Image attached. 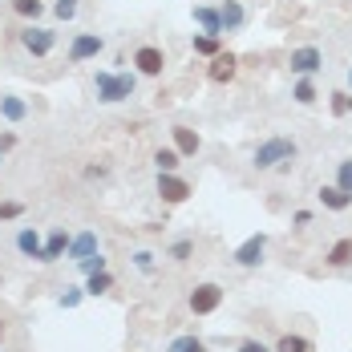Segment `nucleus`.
<instances>
[{"label":"nucleus","mask_w":352,"mask_h":352,"mask_svg":"<svg viewBox=\"0 0 352 352\" xmlns=\"http://www.w3.org/2000/svg\"><path fill=\"white\" fill-rule=\"evenodd\" d=\"M134 89H138V77L134 73H113V69L94 73V94H98L102 106H118V102L134 98Z\"/></svg>","instance_id":"obj_1"},{"label":"nucleus","mask_w":352,"mask_h":352,"mask_svg":"<svg viewBox=\"0 0 352 352\" xmlns=\"http://www.w3.org/2000/svg\"><path fill=\"white\" fill-rule=\"evenodd\" d=\"M296 138H267L255 146V154H251V166L255 170H276V166H283V162H292L296 158Z\"/></svg>","instance_id":"obj_2"},{"label":"nucleus","mask_w":352,"mask_h":352,"mask_svg":"<svg viewBox=\"0 0 352 352\" xmlns=\"http://www.w3.org/2000/svg\"><path fill=\"white\" fill-rule=\"evenodd\" d=\"M16 41H21V49H25V53H33V57H49V53H53V45H57V33H53V29H45V25H25V29L16 33Z\"/></svg>","instance_id":"obj_3"},{"label":"nucleus","mask_w":352,"mask_h":352,"mask_svg":"<svg viewBox=\"0 0 352 352\" xmlns=\"http://www.w3.org/2000/svg\"><path fill=\"white\" fill-rule=\"evenodd\" d=\"M102 53H106V36H102V33H77L69 41V61H73V65L94 61V57H102Z\"/></svg>","instance_id":"obj_4"},{"label":"nucleus","mask_w":352,"mask_h":352,"mask_svg":"<svg viewBox=\"0 0 352 352\" xmlns=\"http://www.w3.org/2000/svg\"><path fill=\"white\" fill-rule=\"evenodd\" d=\"M219 304H223V287H219V283H199V287L190 292V312H195V316H211Z\"/></svg>","instance_id":"obj_5"},{"label":"nucleus","mask_w":352,"mask_h":352,"mask_svg":"<svg viewBox=\"0 0 352 352\" xmlns=\"http://www.w3.org/2000/svg\"><path fill=\"white\" fill-rule=\"evenodd\" d=\"M263 251H267V235L259 231V235H251V239H243V243L235 247L231 259H235L239 267H259V263H263Z\"/></svg>","instance_id":"obj_6"},{"label":"nucleus","mask_w":352,"mask_h":352,"mask_svg":"<svg viewBox=\"0 0 352 352\" xmlns=\"http://www.w3.org/2000/svg\"><path fill=\"white\" fill-rule=\"evenodd\" d=\"M158 199L162 203H170V207H178V203H186L190 199V182L178 175H158Z\"/></svg>","instance_id":"obj_7"},{"label":"nucleus","mask_w":352,"mask_h":352,"mask_svg":"<svg viewBox=\"0 0 352 352\" xmlns=\"http://www.w3.org/2000/svg\"><path fill=\"white\" fill-rule=\"evenodd\" d=\"M12 247H16L25 259H36V263H41V255H45V239H41V231H36V227H16Z\"/></svg>","instance_id":"obj_8"},{"label":"nucleus","mask_w":352,"mask_h":352,"mask_svg":"<svg viewBox=\"0 0 352 352\" xmlns=\"http://www.w3.org/2000/svg\"><path fill=\"white\" fill-rule=\"evenodd\" d=\"M292 69L300 77H312L316 69H324V53L316 45H304V49H292Z\"/></svg>","instance_id":"obj_9"},{"label":"nucleus","mask_w":352,"mask_h":352,"mask_svg":"<svg viewBox=\"0 0 352 352\" xmlns=\"http://www.w3.org/2000/svg\"><path fill=\"white\" fill-rule=\"evenodd\" d=\"M134 65H138L142 77H162V69H166V57H162V49L142 45L138 53H134Z\"/></svg>","instance_id":"obj_10"},{"label":"nucleus","mask_w":352,"mask_h":352,"mask_svg":"<svg viewBox=\"0 0 352 352\" xmlns=\"http://www.w3.org/2000/svg\"><path fill=\"white\" fill-rule=\"evenodd\" d=\"M219 25H223V33H239L247 25V8L239 0H223L219 4Z\"/></svg>","instance_id":"obj_11"},{"label":"nucleus","mask_w":352,"mask_h":352,"mask_svg":"<svg viewBox=\"0 0 352 352\" xmlns=\"http://www.w3.org/2000/svg\"><path fill=\"white\" fill-rule=\"evenodd\" d=\"M235 73H239V57H235V53H214V57H211V69H207V77H211V81L227 85Z\"/></svg>","instance_id":"obj_12"},{"label":"nucleus","mask_w":352,"mask_h":352,"mask_svg":"<svg viewBox=\"0 0 352 352\" xmlns=\"http://www.w3.org/2000/svg\"><path fill=\"white\" fill-rule=\"evenodd\" d=\"M69 239H73V235L65 231V227H53V231H49V239H45V255H41V263H57V259L69 251Z\"/></svg>","instance_id":"obj_13"},{"label":"nucleus","mask_w":352,"mask_h":352,"mask_svg":"<svg viewBox=\"0 0 352 352\" xmlns=\"http://www.w3.org/2000/svg\"><path fill=\"white\" fill-rule=\"evenodd\" d=\"M94 251H102V247H98V231H81V235L69 239V251H65V255H69L73 263H81V259H89Z\"/></svg>","instance_id":"obj_14"},{"label":"nucleus","mask_w":352,"mask_h":352,"mask_svg":"<svg viewBox=\"0 0 352 352\" xmlns=\"http://www.w3.org/2000/svg\"><path fill=\"white\" fill-rule=\"evenodd\" d=\"M170 138H175V150L182 154V158H195V154L203 150V138H199L190 126H175V130H170Z\"/></svg>","instance_id":"obj_15"},{"label":"nucleus","mask_w":352,"mask_h":352,"mask_svg":"<svg viewBox=\"0 0 352 352\" xmlns=\"http://www.w3.org/2000/svg\"><path fill=\"white\" fill-rule=\"evenodd\" d=\"M0 118L12 122V126L25 122V118H29V102H25V98H12V94H0Z\"/></svg>","instance_id":"obj_16"},{"label":"nucleus","mask_w":352,"mask_h":352,"mask_svg":"<svg viewBox=\"0 0 352 352\" xmlns=\"http://www.w3.org/2000/svg\"><path fill=\"white\" fill-rule=\"evenodd\" d=\"M320 203H324L328 211H349V207H352V195H344V190L332 182V186H320Z\"/></svg>","instance_id":"obj_17"},{"label":"nucleus","mask_w":352,"mask_h":352,"mask_svg":"<svg viewBox=\"0 0 352 352\" xmlns=\"http://www.w3.org/2000/svg\"><path fill=\"white\" fill-rule=\"evenodd\" d=\"M195 25H199L203 33H211V36H223V25H219V8H207V4H199V8H195Z\"/></svg>","instance_id":"obj_18"},{"label":"nucleus","mask_w":352,"mask_h":352,"mask_svg":"<svg viewBox=\"0 0 352 352\" xmlns=\"http://www.w3.org/2000/svg\"><path fill=\"white\" fill-rule=\"evenodd\" d=\"M178 162H182V154H178L175 146H162V150H154V166H158V175H175Z\"/></svg>","instance_id":"obj_19"},{"label":"nucleus","mask_w":352,"mask_h":352,"mask_svg":"<svg viewBox=\"0 0 352 352\" xmlns=\"http://www.w3.org/2000/svg\"><path fill=\"white\" fill-rule=\"evenodd\" d=\"M324 259H328V267H349L352 263V239H336Z\"/></svg>","instance_id":"obj_20"},{"label":"nucleus","mask_w":352,"mask_h":352,"mask_svg":"<svg viewBox=\"0 0 352 352\" xmlns=\"http://www.w3.org/2000/svg\"><path fill=\"white\" fill-rule=\"evenodd\" d=\"M190 45H195V53H199V57H214V53H223V41L211 36V33H199Z\"/></svg>","instance_id":"obj_21"},{"label":"nucleus","mask_w":352,"mask_h":352,"mask_svg":"<svg viewBox=\"0 0 352 352\" xmlns=\"http://www.w3.org/2000/svg\"><path fill=\"white\" fill-rule=\"evenodd\" d=\"M109 287H113V276H109V272H94V276L85 280V296H106Z\"/></svg>","instance_id":"obj_22"},{"label":"nucleus","mask_w":352,"mask_h":352,"mask_svg":"<svg viewBox=\"0 0 352 352\" xmlns=\"http://www.w3.org/2000/svg\"><path fill=\"white\" fill-rule=\"evenodd\" d=\"M12 12H21L25 21H36L45 16V0H12Z\"/></svg>","instance_id":"obj_23"},{"label":"nucleus","mask_w":352,"mask_h":352,"mask_svg":"<svg viewBox=\"0 0 352 352\" xmlns=\"http://www.w3.org/2000/svg\"><path fill=\"white\" fill-rule=\"evenodd\" d=\"M292 98H296L300 106H312V102H316V85H312V77H300L296 89H292Z\"/></svg>","instance_id":"obj_24"},{"label":"nucleus","mask_w":352,"mask_h":352,"mask_svg":"<svg viewBox=\"0 0 352 352\" xmlns=\"http://www.w3.org/2000/svg\"><path fill=\"white\" fill-rule=\"evenodd\" d=\"M276 352H312V344H308L304 336H292V332H287V336L276 340Z\"/></svg>","instance_id":"obj_25"},{"label":"nucleus","mask_w":352,"mask_h":352,"mask_svg":"<svg viewBox=\"0 0 352 352\" xmlns=\"http://www.w3.org/2000/svg\"><path fill=\"white\" fill-rule=\"evenodd\" d=\"M134 267H138L142 276H150V272H154V267H158V255H154V251H146V247H142V251H134Z\"/></svg>","instance_id":"obj_26"},{"label":"nucleus","mask_w":352,"mask_h":352,"mask_svg":"<svg viewBox=\"0 0 352 352\" xmlns=\"http://www.w3.org/2000/svg\"><path fill=\"white\" fill-rule=\"evenodd\" d=\"M77 8H81V0H53V16L57 21H73Z\"/></svg>","instance_id":"obj_27"},{"label":"nucleus","mask_w":352,"mask_h":352,"mask_svg":"<svg viewBox=\"0 0 352 352\" xmlns=\"http://www.w3.org/2000/svg\"><path fill=\"white\" fill-rule=\"evenodd\" d=\"M199 349H203L199 336H175V340L166 344V352H199Z\"/></svg>","instance_id":"obj_28"},{"label":"nucleus","mask_w":352,"mask_h":352,"mask_svg":"<svg viewBox=\"0 0 352 352\" xmlns=\"http://www.w3.org/2000/svg\"><path fill=\"white\" fill-rule=\"evenodd\" d=\"M336 186H340L344 195H352V158L336 162Z\"/></svg>","instance_id":"obj_29"},{"label":"nucleus","mask_w":352,"mask_h":352,"mask_svg":"<svg viewBox=\"0 0 352 352\" xmlns=\"http://www.w3.org/2000/svg\"><path fill=\"white\" fill-rule=\"evenodd\" d=\"M190 255H195V243H190V239H178V243H170V259H175V263H186Z\"/></svg>","instance_id":"obj_30"},{"label":"nucleus","mask_w":352,"mask_h":352,"mask_svg":"<svg viewBox=\"0 0 352 352\" xmlns=\"http://www.w3.org/2000/svg\"><path fill=\"white\" fill-rule=\"evenodd\" d=\"M77 267H81L85 276H94V272H106V255H102V251H94V255H89V259H81Z\"/></svg>","instance_id":"obj_31"},{"label":"nucleus","mask_w":352,"mask_h":352,"mask_svg":"<svg viewBox=\"0 0 352 352\" xmlns=\"http://www.w3.org/2000/svg\"><path fill=\"white\" fill-rule=\"evenodd\" d=\"M81 300H85V287H65V292H61V308H65V312L77 308Z\"/></svg>","instance_id":"obj_32"},{"label":"nucleus","mask_w":352,"mask_h":352,"mask_svg":"<svg viewBox=\"0 0 352 352\" xmlns=\"http://www.w3.org/2000/svg\"><path fill=\"white\" fill-rule=\"evenodd\" d=\"M21 214H25V203H16V199L0 203V219H4V223H12V219H21Z\"/></svg>","instance_id":"obj_33"},{"label":"nucleus","mask_w":352,"mask_h":352,"mask_svg":"<svg viewBox=\"0 0 352 352\" xmlns=\"http://www.w3.org/2000/svg\"><path fill=\"white\" fill-rule=\"evenodd\" d=\"M332 113H336V118L352 113V94H332Z\"/></svg>","instance_id":"obj_34"},{"label":"nucleus","mask_w":352,"mask_h":352,"mask_svg":"<svg viewBox=\"0 0 352 352\" xmlns=\"http://www.w3.org/2000/svg\"><path fill=\"white\" fill-rule=\"evenodd\" d=\"M239 352H272V349H267L263 340H243V344H239Z\"/></svg>","instance_id":"obj_35"},{"label":"nucleus","mask_w":352,"mask_h":352,"mask_svg":"<svg viewBox=\"0 0 352 352\" xmlns=\"http://www.w3.org/2000/svg\"><path fill=\"white\" fill-rule=\"evenodd\" d=\"M12 146H16V134H0V154H4V150H12Z\"/></svg>","instance_id":"obj_36"},{"label":"nucleus","mask_w":352,"mask_h":352,"mask_svg":"<svg viewBox=\"0 0 352 352\" xmlns=\"http://www.w3.org/2000/svg\"><path fill=\"white\" fill-rule=\"evenodd\" d=\"M349 94H352V69H349Z\"/></svg>","instance_id":"obj_37"},{"label":"nucleus","mask_w":352,"mask_h":352,"mask_svg":"<svg viewBox=\"0 0 352 352\" xmlns=\"http://www.w3.org/2000/svg\"><path fill=\"white\" fill-rule=\"evenodd\" d=\"M0 340H4V324H0Z\"/></svg>","instance_id":"obj_38"},{"label":"nucleus","mask_w":352,"mask_h":352,"mask_svg":"<svg viewBox=\"0 0 352 352\" xmlns=\"http://www.w3.org/2000/svg\"><path fill=\"white\" fill-rule=\"evenodd\" d=\"M199 352H207V349H199Z\"/></svg>","instance_id":"obj_39"},{"label":"nucleus","mask_w":352,"mask_h":352,"mask_svg":"<svg viewBox=\"0 0 352 352\" xmlns=\"http://www.w3.org/2000/svg\"><path fill=\"white\" fill-rule=\"evenodd\" d=\"M0 158H4V154H0Z\"/></svg>","instance_id":"obj_40"},{"label":"nucleus","mask_w":352,"mask_h":352,"mask_svg":"<svg viewBox=\"0 0 352 352\" xmlns=\"http://www.w3.org/2000/svg\"><path fill=\"white\" fill-rule=\"evenodd\" d=\"M0 352H4V349H0Z\"/></svg>","instance_id":"obj_41"}]
</instances>
